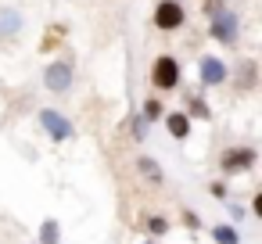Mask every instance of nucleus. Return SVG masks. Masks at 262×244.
<instances>
[{"mask_svg":"<svg viewBox=\"0 0 262 244\" xmlns=\"http://www.w3.org/2000/svg\"><path fill=\"white\" fill-rule=\"evenodd\" d=\"M151 83H155L158 90H176V86H180V61H176L172 54L155 58V65H151Z\"/></svg>","mask_w":262,"mask_h":244,"instance_id":"nucleus-1","label":"nucleus"},{"mask_svg":"<svg viewBox=\"0 0 262 244\" xmlns=\"http://www.w3.org/2000/svg\"><path fill=\"white\" fill-rule=\"evenodd\" d=\"M255 162H258L255 147H226V151L219 154V169H223L226 176H230V172H248Z\"/></svg>","mask_w":262,"mask_h":244,"instance_id":"nucleus-2","label":"nucleus"},{"mask_svg":"<svg viewBox=\"0 0 262 244\" xmlns=\"http://www.w3.org/2000/svg\"><path fill=\"white\" fill-rule=\"evenodd\" d=\"M155 26H158L162 33L180 29V26H183V8L176 4V0H162V4L155 8Z\"/></svg>","mask_w":262,"mask_h":244,"instance_id":"nucleus-3","label":"nucleus"},{"mask_svg":"<svg viewBox=\"0 0 262 244\" xmlns=\"http://www.w3.org/2000/svg\"><path fill=\"white\" fill-rule=\"evenodd\" d=\"M208 29H212V36H215L219 43H230V47H233V40H237V29H241V26H237V15H230V11H215Z\"/></svg>","mask_w":262,"mask_h":244,"instance_id":"nucleus-4","label":"nucleus"},{"mask_svg":"<svg viewBox=\"0 0 262 244\" xmlns=\"http://www.w3.org/2000/svg\"><path fill=\"white\" fill-rule=\"evenodd\" d=\"M40 126H43L54 140H69V137H72V122H69L65 115L51 112V108H43V112H40Z\"/></svg>","mask_w":262,"mask_h":244,"instance_id":"nucleus-5","label":"nucleus"},{"mask_svg":"<svg viewBox=\"0 0 262 244\" xmlns=\"http://www.w3.org/2000/svg\"><path fill=\"white\" fill-rule=\"evenodd\" d=\"M198 72H201V83H205V86H219V83L226 79V65H223L219 58H212V54H205V58L198 61Z\"/></svg>","mask_w":262,"mask_h":244,"instance_id":"nucleus-6","label":"nucleus"},{"mask_svg":"<svg viewBox=\"0 0 262 244\" xmlns=\"http://www.w3.org/2000/svg\"><path fill=\"white\" fill-rule=\"evenodd\" d=\"M43 83H47V90H54V94H61V90H69V86H72V69H69L65 61H54V65L47 69V76H43Z\"/></svg>","mask_w":262,"mask_h":244,"instance_id":"nucleus-7","label":"nucleus"},{"mask_svg":"<svg viewBox=\"0 0 262 244\" xmlns=\"http://www.w3.org/2000/svg\"><path fill=\"white\" fill-rule=\"evenodd\" d=\"M165 129H169L176 140H183V137L190 133V115H183V112H172V115H165Z\"/></svg>","mask_w":262,"mask_h":244,"instance_id":"nucleus-8","label":"nucleus"},{"mask_svg":"<svg viewBox=\"0 0 262 244\" xmlns=\"http://www.w3.org/2000/svg\"><path fill=\"white\" fill-rule=\"evenodd\" d=\"M137 169H140V176H147L151 183H162L165 176H162V169H158V162L155 158H137Z\"/></svg>","mask_w":262,"mask_h":244,"instance_id":"nucleus-9","label":"nucleus"},{"mask_svg":"<svg viewBox=\"0 0 262 244\" xmlns=\"http://www.w3.org/2000/svg\"><path fill=\"white\" fill-rule=\"evenodd\" d=\"M40 244H61L58 219H43V226H40Z\"/></svg>","mask_w":262,"mask_h":244,"instance_id":"nucleus-10","label":"nucleus"},{"mask_svg":"<svg viewBox=\"0 0 262 244\" xmlns=\"http://www.w3.org/2000/svg\"><path fill=\"white\" fill-rule=\"evenodd\" d=\"M212 240L215 244H241V233L233 226H212Z\"/></svg>","mask_w":262,"mask_h":244,"instance_id":"nucleus-11","label":"nucleus"},{"mask_svg":"<svg viewBox=\"0 0 262 244\" xmlns=\"http://www.w3.org/2000/svg\"><path fill=\"white\" fill-rule=\"evenodd\" d=\"M147 230H151L155 237H162V233H169V219H165V215H151V219H147Z\"/></svg>","mask_w":262,"mask_h":244,"instance_id":"nucleus-12","label":"nucleus"},{"mask_svg":"<svg viewBox=\"0 0 262 244\" xmlns=\"http://www.w3.org/2000/svg\"><path fill=\"white\" fill-rule=\"evenodd\" d=\"M18 29V15L15 11H0V33H15Z\"/></svg>","mask_w":262,"mask_h":244,"instance_id":"nucleus-13","label":"nucleus"},{"mask_svg":"<svg viewBox=\"0 0 262 244\" xmlns=\"http://www.w3.org/2000/svg\"><path fill=\"white\" fill-rule=\"evenodd\" d=\"M187 115H194V119H208L212 112H208V104L201 101V97H190V112Z\"/></svg>","mask_w":262,"mask_h":244,"instance_id":"nucleus-14","label":"nucleus"},{"mask_svg":"<svg viewBox=\"0 0 262 244\" xmlns=\"http://www.w3.org/2000/svg\"><path fill=\"white\" fill-rule=\"evenodd\" d=\"M144 119H147V122H155V119H162V101H155V97H151V101L144 104Z\"/></svg>","mask_w":262,"mask_h":244,"instance_id":"nucleus-15","label":"nucleus"},{"mask_svg":"<svg viewBox=\"0 0 262 244\" xmlns=\"http://www.w3.org/2000/svg\"><path fill=\"white\" fill-rule=\"evenodd\" d=\"M226 212H230V219H233V223H237V219H244V208H241V205H233V201L226 205Z\"/></svg>","mask_w":262,"mask_h":244,"instance_id":"nucleus-16","label":"nucleus"},{"mask_svg":"<svg viewBox=\"0 0 262 244\" xmlns=\"http://www.w3.org/2000/svg\"><path fill=\"white\" fill-rule=\"evenodd\" d=\"M183 223H187V226H190V230H201V219H198V215H194V212H183Z\"/></svg>","mask_w":262,"mask_h":244,"instance_id":"nucleus-17","label":"nucleus"},{"mask_svg":"<svg viewBox=\"0 0 262 244\" xmlns=\"http://www.w3.org/2000/svg\"><path fill=\"white\" fill-rule=\"evenodd\" d=\"M208 190H212V197H219V201H226V187H223V183H212Z\"/></svg>","mask_w":262,"mask_h":244,"instance_id":"nucleus-18","label":"nucleus"},{"mask_svg":"<svg viewBox=\"0 0 262 244\" xmlns=\"http://www.w3.org/2000/svg\"><path fill=\"white\" fill-rule=\"evenodd\" d=\"M147 244H151V240H147Z\"/></svg>","mask_w":262,"mask_h":244,"instance_id":"nucleus-19","label":"nucleus"}]
</instances>
